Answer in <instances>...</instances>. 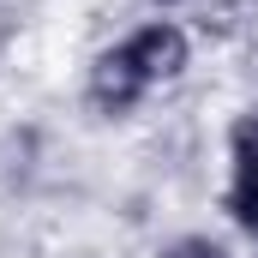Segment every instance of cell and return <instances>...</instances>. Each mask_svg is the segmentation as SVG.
<instances>
[{"label": "cell", "instance_id": "obj_1", "mask_svg": "<svg viewBox=\"0 0 258 258\" xmlns=\"http://www.w3.org/2000/svg\"><path fill=\"white\" fill-rule=\"evenodd\" d=\"M114 48H120V60L144 78V90L174 84V78L192 66V36H186L174 18H150V24H138V30H132V36H120Z\"/></svg>", "mask_w": 258, "mask_h": 258}, {"label": "cell", "instance_id": "obj_2", "mask_svg": "<svg viewBox=\"0 0 258 258\" xmlns=\"http://www.w3.org/2000/svg\"><path fill=\"white\" fill-rule=\"evenodd\" d=\"M144 96H150V90H144V78L120 60V48H102V54L90 60V72H84V102H90V114L126 120Z\"/></svg>", "mask_w": 258, "mask_h": 258}, {"label": "cell", "instance_id": "obj_3", "mask_svg": "<svg viewBox=\"0 0 258 258\" xmlns=\"http://www.w3.org/2000/svg\"><path fill=\"white\" fill-rule=\"evenodd\" d=\"M258 174V108L228 126V180H252Z\"/></svg>", "mask_w": 258, "mask_h": 258}, {"label": "cell", "instance_id": "obj_4", "mask_svg": "<svg viewBox=\"0 0 258 258\" xmlns=\"http://www.w3.org/2000/svg\"><path fill=\"white\" fill-rule=\"evenodd\" d=\"M222 216H228L240 234H252V240H258V174H252V180H228V192H222Z\"/></svg>", "mask_w": 258, "mask_h": 258}, {"label": "cell", "instance_id": "obj_5", "mask_svg": "<svg viewBox=\"0 0 258 258\" xmlns=\"http://www.w3.org/2000/svg\"><path fill=\"white\" fill-rule=\"evenodd\" d=\"M162 258H234L216 234H180V240H168L162 246Z\"/></svg>", "mask_w": 258, "mask_h": 258}, {"label": "cell", "instance_id": "obj_6", "mask_svg": "<svg viewBox=\"0 0 258 258\" xmlns=\"http://www.w3.org/2000/svg\"><path fill=\"white\" fill-rule=\"evenodd\" d=\"M150 6H156V12H174V6H186V0H150Z\"/></svg>", "mask_w": 258, "mask_h": 258}]
</instances>
